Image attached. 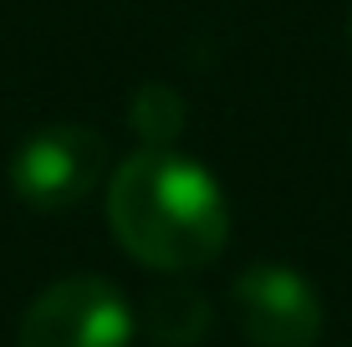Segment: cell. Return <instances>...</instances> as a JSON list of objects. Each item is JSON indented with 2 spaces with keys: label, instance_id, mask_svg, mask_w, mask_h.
Listing matches in <instances>:
<instances>
[{
  "label": "cell",
  "instance_id": "6da1fadb",
  "mask_svg": "<svg viewBox=\"0 0 352 347\" xmlns=\"http://www.w3.org/2000/svg\"><path fill=\"white\" fill-rule=\"evenodd\" d=\"M107 225L138 266L184 276L230 240L225 189L179 148H138L107 179Z\"/></svg>",
  "mask_w": 352,
  "mask_h": 347
},
{
  "label": "cell",
  "instance_id": "7a4b0ae2",
  "mask_svg": "<svg viewBox=\"0 0 352 347\" xmlns=\"http://www.w3.org/2000/svg\"><path fill=\"white\" fill-rule=\"evenodd\" d=\"M133 306L102 276H62L26 306L16 347H133Z\"/></svg>",
  "mask_w": 352,
  "mask_h": 347
},
{
  "label": "cell",
  "instance_id": "3957f363",
  "mask_svg": "<svg viewBox=\"0 0 352 347\" xmlns=\"http://www.w3.org/2000/svg\"><path fill=\"white\" fill-rule=\"evenodd\" d=\"M107 169V143L87 123H52L31 133L10 159V189L31 210H72L97 189Z\"/></svg>",
  "mask_w": 352,
  "mask_h": 347
},
{
  "label": "cell",
  "instance_id": "277c9868",
  "mask_svg": "<svg viewBox=\"0 0 352 347\" xmlns=\"http://www.w3.org/2000/svg\"><path fill=\"white\" fill-rule=\"evenodd\" d=\"M235 322L256 347H311L322 337V296L296 266L256 260L230 286Z\"/></svg>",
  "mask_w": 352,
  "mask_h": 347
},
{
  "label": "cell",
  "instance_id": "5b68a950",
  "mask_svg": "<svg viewBox=\"0 0 352 347\" xmlns=\"http://www.w3.org/2000/svg\"><path fill=\"white\" fill-rule=\"evenodd\" d=\"M210 322H214V312H210V302H204V291H194L184 281L159 286V291L148 296V306H143V327H148V337L164 342V347L199 342L204 332H210Z\"/></svg>",
  "mask_w": 352,
  "mask_h": 347
},
{
  "label": "cell",
  "instance_id": "8992f818",
  "mask_svg": "<svg viewBox=\"0 0 352 347\" xmlns=\"http://www.w3.org/2000/svg\"><path fill=\"white\" fill-rule=\"evenodd\" d=\"M128 123L143 148H174V138L184 133V98L168 82H143L128 102Z\"/></svg>",
  "mask_w": 352,
  "mask_h": 347
},
{
  "label": "cell",
  "instance_id": "52a82bcc",
  "mask_svg": "<svg viewBox=\"0 0 352 347\" xmlns=\"http://www.w3.org/2000/svg\"><path fill=\"white\" fill-rule=\"evenodd\" d=\"M347 46H352V10H347Z\"/></svg>",
  "mask_w": 352,
  "mask_h": 347
}]
</instances>
